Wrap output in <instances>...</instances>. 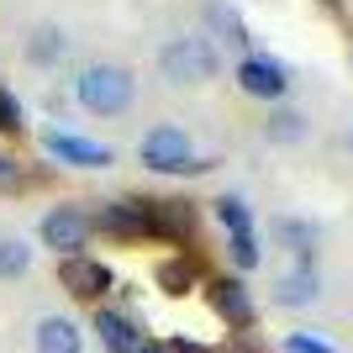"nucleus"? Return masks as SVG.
<instances>
[{"mask_svg": "<svg viewBox=\"0 0 353 353\" xmlns=\"http://www.w3.org/2000/svg\"><path fill=\"white\" fill-rule=\"evenodd\" d=\"M74 101L85 105L90 117H121V111L137 101V79H132V69H121V63H90V69L74 79Z\"/></svg>", "mask_w": 353, "mask_h": 353, "instance_id": "nucleus-1", "label": "nucleus"}, {"mask_svg": "<svg viewBox=\"0 0 353 353\" xmlns=\"http://www.w3.org/2000/svg\"><path fill=\"white\" fill-rule=\"evenodd\" d=\"M159 69H163L169 85H211L221 74V53L211 48V37L185 32V37H169V43H163Z\"/></svg>", "mask_w": 353, "mask_h": 353, "instance_id": "nucleus-2", "label": "nucleus"}, {"mask_svg": "<svg viewBox=\"0 0 353 353\" xmlns=\"http://www.w3.org/2000/svg\"><path fill=\"white\" fill-rule=\"evenodd\" d=\"M137 159H143L153 174H201V169H211V159H195L185 127H153V132H143Z\"/></svg>", "mask_w": 353, "mask_h": 353, "instance_id": "nucleus-3", "label": "nucleus"}, {"mask_svg": "<svg viewBox=\"0 0 353 353\" xmlns=\"http://www.w3.org/2000/svg\"><path fill=\"white\" fill-rule=\"evenodd\" d=\"M90 232H95V216H90L85 206H53L43 216V227H37V237H43V248H53L59 259H69V253H85Z\"/></svg>", "mask_w": 353, "mask_h": 353, "instance_id": "nucleus-4", "label": "nucleus"}, {"mask_svg": "<svg viewBox=\"0 0 353 353\" xmlns=\"http://www.w3.org/2000/svg\"><path fill=\"white\" fill-rule=\"evenodd\" d=\"M59 285L79 301H101L117 290V274H111V264L90 259V253H69V259H59Z\"/></svg>", "mask_w": 353, "mask_h": 353, "instance_id": "nucleus-5", "label": "nucleus"}, {"mask_svg": "<svg viewBox=\"0 0 353 353\" xmlns=\"http://www.w3.org/2000/svg\"><path fill=\"white\" fill-rule=\"evenodd\" d=\"M95 227H101L105 237H117V243H143V237H153V211H148V201H105L101 211H95Z\"/></svg>", "mask_w": 353, "mask_h": 353, "instance_id": "nucleus-6", "label": "nucleus"}, {"mask_svg": "<svg viewBox=\"0 0 353 353\" xmlns=\"http://www.w3.org/2000/svg\"><path fill=\"white\" fill-rule=\"evenodd\" d=\"M206 301L232 332H253V290L243 285V274H221L206 285Z\"/></svg>", "mask_w": 353, "mask_h": 353, "instance_id": "nucleus-7", "label": "nucleus"}, {"mask_svg": "<svg viewBox=\"0 0 353 353\" xmlns=\"http://www.w3.org/2000/svg\"><path fill=\"white\" fill-rule=\"evenodd\" d=\"M237 90H243V95H259V101H285L290 74H285V63L264 59V53H248V59L237 63Z\"/></svg>", "mask_w": 353, "mask_h": 353, "instance_id": "nucleus-8", "label": "nucleus"}, {"mask_svg": "<svg viewBox=\"0 0 353 353\" xmlns=\"http://www.w3.org/2000/svg\"><path fill=\"white\" fill-rule=\"evenodd\" d=\"M43 148H48V159L74 163V169H111V163H117V153L105 143H90V137H79V132H48Z\"/></svg>", "mask_w": 353, "mask_h": 353, "instance_id": "nucleus-9", "label": "nucleus"}, {"mask_svg": "<svg viewBox=\"0 0 353 353\" xmlns=\"http://www.w3.org/2000/svg\"><path fill=\"white\" fill-rule=\"evenodd\" d=\"M95 332H101L105 353H137L153 332H143V322H137L132 311H117V306H101L95 311Z\"/></svg>", "mask_w": 353, "mask_h": 353, "instance_id": "nucleus-10", "label": "nucleus"}, {"mask_svg": "<svg viewBox=\"0 0 353 353\" xmlns=\"http://www.w3.org/2000/svg\"><path fill=\"white\" fill-rule=\"evenodd\" d=\"M316 295H322V274H316V264H311V259H295L290 274H280V280H274V306H285V311L311 306Z\"/></svg>", "mask_w": 353, "mask_h": 353, "instance_id": "nucleus-11", "label": "nucleus"}, {"mask_svg": "<svg viewBox=\"0 0 353 353\" xmlns=\"http://www.w3.org/2000/svg\"><path fill=\"white\" fill-rule=\"evenodd\" d=\"M148 211H153V237H169V243H185V237H195V206L190 201H148Z\"/></svg>", "mask_w": 353, "mask_h": 353, "instance_id": "nucleus-12", "label": "nucleus"}, {"mask_svg": "<svg viewBox=\"0 0 353 353\" xmlns=\"http://www.w3.org/2000/svg\"><path fill=\"white\" fill-rule=\"evenodd\" d=\"M32 343H37V353H85V332L69 316H43Z\"/></svg>", "mask_w": 353, "mask_h": 353, "instance_id": "nucleus-13", "label": "nucleus"}, {"mask_svg": "<svg viewBox=\"0 0 353 353\" xmlns=\"http://www.w3.org/2000/svg\"><path fill=\"white\" fill-rule=\"evenodd\" d=\"M153 285H159L163 295H190L195 290V259H163L159 269H153Z\"/></svg>", "mask_w": 353, "mask_h": 353, "instance_id": "nucleus-14", "label": "nucleus"}, {"mask_svg": "<svg viewBox=\"0 0 353 353\" xmlns=\"http://www.w3.org/2000/svg\"><path fill=\"white\" fill-rule=\"evenodd\" d=\"M264 137L269 143H301V137H306V117H301V111H290V105H274V111H269V121H264Z\"/></svg>", "mask_w": 353, "mask_h": 353, "instance_id": "nucleus-15", "label": "nucleus"}, {"mask_svg": "<svg viewBox=\"0 0 353 353\" xmlns=\"http://www.w3.org/2000/svg\"><path fill=\"white\" fill-rule=\"evenodd\" d=\"M211 211H216V221L227 227V232H253V206L243 201V195H216Z\"/></svg>", "mask_w": 353, "mask_h": 353, "instance_id": "nucleus-16", "label": "nucleus"}, {"mask_svg": "<svg viewBox=\"0 0 353 353\" xmlns=\"http://www.w3.org/2000/svg\"><path fill=\"white\" fill-rule=\"evenodd\" d=\"M227 259H232L237 274L259 269V259H264V248H259V232H227Z\"/></svg>", "mask_w": 353, "mask_h": 353, "instance_id": "nucleus-17", "label": "nucleus"}, {"mask_svg": "<svg viewBox=\"0 0 353 353\" xmlns=\"http://www.w3.org/2000/svg\"><path fill=\"white\" fill-rule=\"evenodd\" d=\"M63 48H69V37H63L59 27H37L27 37V59L32 63H53V59H63Z\"/></svg>", "mask_w": 353, "mask_h": 353, "instance_id": "nucleus-18", "label": "nucleus"}, {"mask_svg": "<svg viewBox=\"0 0 353 353\" xmlns=\"http://www.w3.org/2000/svg\"><path fill=\"white\" fill-rule=\"evenodd\" d=\"M274 232H280V243H290L295 259H311V248H316V227H311V221L280 216V221H274Z\"/></svg>", "mask_w": 353, "mask_h": 353, "instance_id": "nucleus-19", "label": "nucleus"}, {"mask_svg": "<svg viewBox=\"0 0 353 353\" xmlns=\"http://www.w3.org/2000/svg\"><path fill=\"white\" fill-rule=\"evenodd\" d=\"M32 269V248L21 237H0V280H21Z\"/></svg>", "mask_w": 353, "mask_h": 353, "instance_id": "nucleus-20", "label": "nucleus"}, {"mask_svg": "<svg viewBox=\"0 0 353 353\" xmlns=\"http://www.w3.org/2000/svg\"><path fill=\"white\" fill-rule=\"evenodd\" d=\"M27 127V111H21V101H16L11 90H0V132L11 137V132H21Z\"/></svg>", "mask_w": 353, "mask_h": 353, "instance_id": "nucleus-21", "label": "nucleus"}, {"mask_svg": "<svg viewBox=\"0 0 353 353\" xmlns=\"http://www.w3.org/2000/svg\"><path fill=\"white\" fill-rule=\"evenodd\" d=\"M280 353H338L327 338H316V332H290V338L280 343Z\"/></svg>", "mask_w": 353, "mask_h": 353, "instance_id": "nucleus-22", "label": "nucleus"}, {"mask_svg": "<svg viewBox=\"0 0 353 353\" xmlns=\"http://www.w3.org/2000/svg\"><path fill=\"white\" fill-rule=\"evenodd\" d=\"M211 21H216V27L227 32V43H237V48L248 43V27H243V16H232L227 6H211Z\"/></svg>", "mask_w": 353, "mask_h": 353, "instance_id": "nucleus-23", "label": "nucleus"}, {"mask_svg": "<svg viewBox=\"0 0 353 353\" xmlns=\"http://www.w3.org/2000/svg\"><path fill=\"white\" fill-rule=\"evenodd\" d=\"M163 348L169 353H216L211 343H195V338H163Z\"/></svg>", "mask_w": 353, "mask_h": 353, "instance_id": "nucleus-24", "label": "nucleus"}, {"mask_svg": "<svg viewBox=\"0 0 353 353\" xmlns=\"http://www.w3.org/2000/svg\"><path fill=\"white\" fill-rule=\"evenodd\" d=\"M16 179H21V169H16V159H6V153H0V190H11Z\"/></svg>", "mask_w": 353, "mask_h": 353, "instance_id": "nucleus-25", "label": "nucleus"}, {"mask_svg": "<svg viewBox=\"0 0 353 353\" xmlns=\"http://www.w3.org/2000/svg\"><path fill=\"white\" fill-rule=\"evenodd\" d=\"M137 353H169V348H163V338H148V343H143Z\"/></svg>", "mask_w": 353, "mask_h": 353, "instance_id": "nucleus-26", "label": "nucleus"}, {"mask_svg": "<svg viewBox=\"0 0 353 353\" xmlns=\"http://www.w3.org/2000/svg\"><path fill=\"white\" fill-rule=\"evenodd\" d=\"M348 148H353V143H348Z\"/></svg>", "mask_w": 353, "mask_h": 353, "instance_id": "nucleus-27", "label": "nucleus"}]
</instances>
